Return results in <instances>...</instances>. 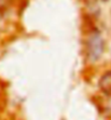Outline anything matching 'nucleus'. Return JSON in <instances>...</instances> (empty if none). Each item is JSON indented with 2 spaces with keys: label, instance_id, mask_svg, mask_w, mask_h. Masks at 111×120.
I'll use <instances>...</instances> for the list:
<instances>
[{
  "label": "nucleus",
  "instance_id": "f03ea898",
  "mask_svg": "<svg viewBox=\"0 0 111 120\" xmlns=\"http://www.w3.org/2000/svg\"><path fill=\"white\" fill-rule=\"evenodd\" d=\"M99 89L105 95L111 98V70L105 73L99 79Z\"/></svg>",
  "mask_w": 111,
  "mask_h": 120
},
{
  "label": "nucleus",
  "instance_id": "f257e3e1",
  "mask_svg": "<svg viewBox=\"0 0 111 120\" xmlns=\"http://www.w3.org/2000/svg\"><path fill=\"white\" fill-rule=\"evenodd\" d=\"M86 50H87V57L91 61H96L101 56L104 52V41L98 33H93L90 35Z\"/></svg>",
  "mask_w": 111,
  "mask_h": 120
}]
</instances>
